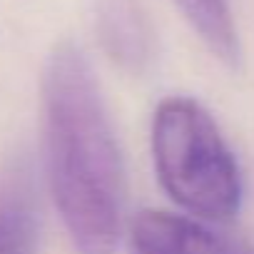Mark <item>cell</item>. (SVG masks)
Here are the masks:
<instances>
[{
	"instance_id": "5b68a950",
	"label": "cell",
	"mask_w": 254,
	"mask_h": 254,
	"mask_svg": "<svg viewBox=\"0 0 254 254\" xmlns=\"http://www.w3.org/2000/svg\"><path fill=\"white\" fill-rule=\"evenodd\" d=\"M175 5L217 60L227 67L239 65L242 50L229 0H175Z\"/></svg>"
},
{
	"instance_id": "277c9868",
	"label": "cell",
	"mask_w": 254,
	"mask_h": 254,
	"mask_svg": "<svg viewBox=\"0 0 254 254\" xmlns=\"http://www.w3.org/2000/svg\"><path fill=\"white\" fill-rule=\"evenodd\" d=\"M132 247L135 254H244L207 224L157 209H145L132 219Z\"/></svg>"
},
{
	"instance_id": "3957f363",
	"label": "cell",
	"mask_w": 254,
	"mask_h": 254,
	"mask_svg": "<svg viewBox=\"0 0 254 254\" xmlns=\"http://www.w3.org/2000/svg\"><path fill=\"white\" fill-rule=\"evenodd\" d=\"M40 204L35 170L25 152L0 165V254H38Z\"/></svg>"
},
{
	"instance_id": "6da1fadb",
	"label": "cell",
	"mask_w": 254,
	"mask_h": 254,
	"mask_svg": "<svg viewBox=\"0 0 254 254\" xmlns=\"http://www.w3.org/2000/svg\"><path fill=\"white\" fill-rule=\"evenodd\" d=\"M48 172L77 254H115L122 232L125 170L112 122L85 53L63 40L45 75Z\"/></svg>"
},
{
	"instance_id": "7a4b0ae2",
	"label": "cell",
	"mask_w": 254,
	"mask_h": 254,
	"mask_svg": "<svg viewBox=\"0 0 254 254\" xmlns=\"http://www.w3.org/2000/svg\"><path fill=\"white\" fill-rule=\"evenodd\" d=\"M152 157L162 190L190 214L207 222H229L239 214V165L197 100L160 102L152 120Z\"/></svg>"
}]
</instances>
